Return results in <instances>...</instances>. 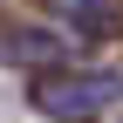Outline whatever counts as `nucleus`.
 <instances>
[{
  "mask_svg": "<svg viewBox=\"0 0 123 123\" xmlns=\"http://www.w3.org/2000/svg\"><path fill=\"white\" fill-rule=\"evenodd\" d=\"M27 103L41 116H55V123H96L110 103H123V75H110V68H55V75H34Z\"/></svg>",
  "mask_w": 123,
  "mask_h": 123,
  "instance_id": "nucleus-1",
  "label": "nucleus"
},
{
  "mask_svg": "<svg viewBox=\"0 0 123 123\" xmlns=\"http://www.w3.org/2000/svg\"><path fill=\"white\" fill-rule=\"evenodd\" d=\"M55 14L68 21V34H116V21H123L116 0H55Z\"/></svg>",
  "mask_w": 123,
  "mask_h": 123,
  "instance_id": "nucleus-3",
  "label": "nucleus"
},
{
  "mask_svg": "<svg viewBox=\"0 0 123 123\" xmlns=\"http://www.w3.org/2000/svg\"><path fill=\"white\" fill-rule=\"evenodd\" d=\"M0 55L7 62H21V68H62V62H68V41L62 34H48V27H7V34H0Z\"/></svg>",
  "mask_w": 123,
  "mask_h": 123,
  "instance_id": "nucleus-2",
  "label": "nucleus"
}]
</instances>
